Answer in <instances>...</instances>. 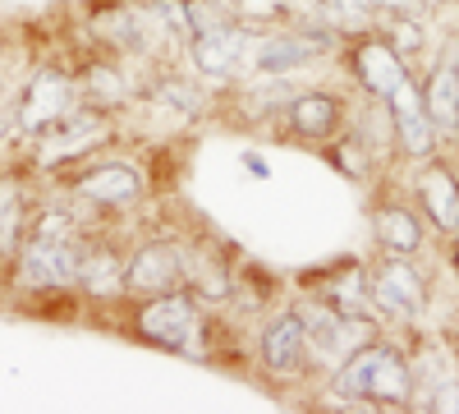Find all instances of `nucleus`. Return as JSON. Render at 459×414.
I'll list each match as a JSON object with an SVG mask.
<instances>
[{
  "label": "nucleus",
  "mask_w": 459,
  "mask_h": 414,
  "mask_svg": "<svg viewBox=\"0 0 459 414\" xmlns=\"http://www.w3.org/2000/svg\"><path fill=\"white\" fill-rule=\"evenodd\" d=\"M331 387L344 401H377V405H409L413 396L409 364L400 359V350L381 346V341H363L359 350L344 355L335 364Z\"/></svg>",
  "instance_id": "nucleus-1"
},
{
  "label": "nucleus",
  "mask_w": 459,
  "mask_h": 414,
  "mask_svg": "<svg viewBox=\"0 0 459 414\" xmlns=\"http://www.w3.org/2000/svg\"><path fill=\"white\" fill-rule=\"evenodd\" d=\"M79 244H83V235H23V244L14 253V286L28 295L74 290Z\"/></svg>",
  "instance_id": "nucleus-2"
},
{
  "label": "nucleus",
  "mask_w": 459,
  "mask_h": 414,
  "mask_svg": "<svg viewBox=\"0 0 459 414\" xmlns=\"http://www.w3.org/2000/svg\"><path fill=\"white\" fill-rule=\"evenodd\" d=\"M79 106V84L74 74L56 69V65H42L28 74V84L19 88L14 97V125H19V138H37L47 125H56L60 116Z\"/></svg>",
  "instance_id": "nucleus-3"
},
{
  "label": "nucleus",
  "mask_w": 459,
  "mask_h": 414,
  "mask_svg": "<svg viewBox=\"0 0 459 414\" xmlns=\"http://www.w3.org/2000/svg\"><path fill=\"white\" fill-rule=\"evenodd\" d=\"M110 138V116L106 110H92V106H74L69 116H60L56 125H47L42 134H37V153L32 162L42 166V171H56V166H69V162H79L88 157L97 143Z\"/></svg>",
  "instance_id": "nucleus-4"
},
{
  "label": "nucleus",
  "mask_w": 459,
  "mask_h": 414,
  "mask_svg": "<svg viewBox=\"0 0 459 414\" xmlns=\"http://www.w3.org/2000/svg\"><path fill=\"white\" fill-rule=\"evenodd\" d=\"M299 322H303V341H308V350L326 364H340L350 350H359L363 341H372V322L368 318H350V313H335L331 304H322V299H303V304L294 309Z\"/></svg>",
  "instance_id": "nucleus-5"
},
{
  "label": "nucleus",
  "mask_w": 459,
  "mask_h": 414,
  "mask_svg": "<svg viewBox=\"0 0 459 414\" xmlns=\"http://www.w3.org/2000/svg\"><path fill=\"white\" fill-rule=\"evenodd\" d=\"M368 295H372V309L386 313L391 322H418L428 309V286L418 277V268L409 258H386L368 272Z\"/></svg>",
  "instance_id": "nucleus-6"
},
{
  "label": "nucleus",
  "mask_w": 459,
  "mask_h": 414,
  "mask_svg": "<svg viewBox=\"0 0 459 414\" xmlns=\"http://www.w3.org/2000/svg\"><path fill=\"white\" fill-rule=\"evenodd\" d=\"M198 304L179 290L166 295H152L147 304L138 309V336L152 346H166V350H194L198 341Z\"/></svg>",
  "instance_id": "nucleus-7"
},
{
  "label": "nucleus",
  "mask_w": 459,
  "mask_h": 414,
  "mask_svg": "<svg viewBox=\"0 0 459 414\" xmlns=\"http://www.w3.org/2000/svg\"><path fill=\"white\" fill-rule=\"evenodd\" d=\"M386 116H391V129H395V138H400V147L409 157H418V162H428L432 153H437V125H432V116H428V101H423V88H418V79L413 74H404V79L395 84V92L386 97Z\"/></svg>",
  "instance_id": "nucleus-8"
},
{
  "label": "nucleus",
  "mask_w": 459,
  "mask_h": 414,
  "mask_svg": "<svg viewBox=\"0 0 459 414\" xmlns=\"http://www.w3.org/2000/svg\"><path fill=\"white\" fill-rule=\"evenodd\" d=\"M350 69H354L359 88L372 101H386L395 92V84L409 74V65L400 60V51L386 42V37H377V32H359L354 42H350Z\"/></svg>",
  "instance_id": "nucleus-9"
},
{
  "label": "nucleus",
  "mask_w": 459,
  "mask_h": 414,
  "mask_svg": "<svg viewBox=\"0 0 459 414\" xmlns=\"http://www.w3.org/2000/svg\"><path fill=\"white\" fill-rule=\"evenodd\" d=\"M184 286V249L166 244V240H152L143 244L129 262H125V295H166V290H179Z\"/></svg>",
  "instance_id": "nucleus-10"
},
{
  "label": "nucleus",
  "mask_w": 459,
  "mask_h": 414,
  "mask_svg": "<svg viewBox=\"0 0 459 414\" xmlns=\"http://www.w3.org/2000/svg\"><path fill=\"white\" fill-rule=\"evenodd\" d=\"M74 194H79L83 203H92V207L120 212V207H134L143 198V175L129 162H97L74 180Z\"/></svg>",
  "instance_id": "nucleus-11"
},
{
  "label": "nucleus",
  "mask_w": 459,
  "mask_h": 414,
  "mask_svg": "<svg viewBox=\"0 0 459 414\" xmlns=\"http://www.w3.org/2000/svg\"><path fill=\"white\" fill-rule=\"evenodd\" d=\"M326 47L317 42L313 32H266V37H253V51H248V69L257 74H290L299 65L317 60Z\"/></svg>",
  "instance_id": "nucleus-12"
},
{
  "label": "nucleus",
  "mask_w": 459,
  "mask_h": 414,
  "mask_svg": "<svg viewBox=\"0 0 459 414\" xmlns=\"http://www.w3.org/2000/svg\"><path fill=\"white\" fill-rule=\"evenodd\" d=\"M303 359H308V341H303V322L299 313H276L272 322L262 327V364L276 378H299Z\"/></svg>",
  "instance_id": "nucleus-13"
},
{
  "label": "nucleus",
  "mask_w": 459,
  "mask_h": 414,
  "mask_svg": "<svg viewBox=\"0 0 459 414\" xmlns=\"http://www.w3.org/2000/svg\"><path fill=\"white\" fill-rule=\"evenodd\" d=\"M74 290H88L92 299H120L125 295V258L106 244H97V240H83Z\"/></svg>",
  "instance_id": "nucleus-14"
},
{
  "label": "nucleus",
  "mask_w": 459,
  "mask_h": 414,
  "mask_svg": "<svg viewBox=\"0 0 459 414\" xmlns=\"http://www.w3.org/2000/svg\"><path fill=\"white\" fill-rule=\"evenodd\" d=\"M418 198H423V212L437 231L459 235V180L441 162L423 166V175H418Z\"/></svg>",
  "instance_id": "nucleus-15"
},
{
  "label": "nucleus",
  "mask_w": 459,
  "mask_h": 414,
  "mask_svg": "<svg viewBox=\"0 0 459 414\" xmlns=\"http://www.w3.org/2000/svg\"><path fill=\"white\" fill-rule=\"evenodd\" d=\"M317 299L322 304H331L335 313H350V318H368L372 313V295H368V272L359 268V262H344V268L326 272L313 281Z\"/></svg>",
  "instance_id": "nucleus-16"
},
{
  "label": "nucleus",
  "mask_w": 459,
  "mask_h": 414,
  "mask_svg": "<svg viewBox=\"0 0 459 414\" xmlns=\"http://www.w3.org/2000/svg\"><path fill=\"white\" fill-rule=\"evenodd\" d=\"M285 110H290L294 134H303V138H331L344 125V110L331 92H294L285 101Z\"/></svg>",
  "instance_id": "nucleus-17"
},
{
  "label": "nucleus",
  "mask_w": 459,
  "mask_h": 414,
  "mask_svg": "<svg viewBox=\"0 0 459 414\" xmlns=\"http://www.w3.org/2000/svg\"><path fill=\"white\" fill-rule=\"evenodd\" d=\"M28 189L19 175H0V262H14L28 235Z\"/></svg>",
  "instance_id": "nucleus-18"
},
{
  "label": "nucleus",
  "mask_w": 459,
  "mask_h": 414,
  "mask_svg": "<svg viewBox=\"0 0 459 414\" xmlns=\"http://www.w3.org/2000/svg\"><path fill=\"white\" fill-rule=\"evenodd\" d=\"M74 84H79V106L106 110V116H110L115 106H125L129 92H134L125 74H120V69H110V65H88Z\"/></svg>",
  "instance_id": "nucleus-19"
},
{
  "label": "nucleus",
  "mask_w": 459,
  "mask_h": 414,
  "mask_svg": "<svg viewBox=\"0 0 459 414\" xmlns=\"http://www.w3.org/2000/svg\"><path fill=\"white\" fill-rule=\"evenodd\" d=\"M455 92H459V60H455V51H446V56L437 60V69H432V79H428V92H423L428 116H432L437 134H450V120H455Z\"/></svg>",
  "instance_id": "nucleus-20"
},
{
  "label": "nucleus",
  "mask_w": 459,
  "mask_h": 414,
  "mask_svg": "<svg viewBox=\"0 0 459 414\" xmlns=\"http://www.w3.org/2000/svg\"><path fill=\"white\" fill-rule=\"evenodd\" d=\"M377 240L386 244V253H400V258H413L423 249V221H418L409 207H377Z\"/></svg>",
  "instance_id": "nucleus-21"
},
{
  "label": "nucleus",
  "mask_w": 459,
  "mask_h": 414,
  "mask_svg": "<svg viewBox=\"0 0 459 414\" xmlns=\"http://www.w3.org/2000/svg\"><path fill=\"white\" fill-rule=\"evenodd\" d=\"M184 281L194 286L203 299H225L230 295V268H225V258L203 253V249L184 253Z\"/></svg>",
  "instance_id": "nucleus-22"
},
{
  "label": "nucleus",
  "mask_w": 459,
  "mask_h": 414,
  "mask_svg": "<svg viewBox=\"0 0 459 414\" xmlns=\"http://www.w3.org/2000/svg\"><path fill=\"white\" fill-rule=\"evenodd\" d=\"M152 97H157L161 106H170V110H179V116H203V106H207L203 88L188 84V79H161L157 88H152Z\"/></svg>",
  "instance_id": "nucleus-23"
},
{
  "label": "nucleus",
  "mask_w": 459,
  "mask_h": 414,
  "mask_svg": "<svg viewBox=\"0 0 459 414\" xmlns=\"http://www.w3.org/2000/svg\"><path fill=\"white\" fill-rule=\"evenodd\" d=\"M216 5H221L230 19H239V23H272V19H285L281 0H216Z\"/></svg>",
  "instance_id": "nucleus-24"
},
{
  "label": "nucleus",
  "mask_w": 459,
  "mask_h": 414,
  "mask_svg": "<svg viewBox=\"0 0 459 414\" xmlns=\"http://www.w3.org/2000/svg\"><path fill=\"white\" fill-rule=\"evenodd\" d=\"M147 14L157 19V28L166 37H179V42H188V14H184V0H152Z\"/></svg>",
  "instance_id": "nucleus-25"
},
{
  "label": "nucleus",
  "mask_w": 459,
  "mask_h": 414,
  "mask_svg": "<svg viewBox=\"0 0 459 414\" xmlns=\"http://www.w3.org/2000/svg\"><path fill=\"white\" fill-rule=\"evenodd\" d=\"M377 14H404V19H423V0H368Z\"/></svg>",
  "instance_id": "nucleus-26"
},
{
  "label": "nucleus",
  "mask_w": 459,
  "mask_h": 414,
  "mask_svg": "<svg viewBox=\"0 0 459 414\" xmlns=\"http://www.w3.org/2000/svg\"><path fill=\"white\" fill-rule=\"evenodd\" d=\"M14 134H19V125H14V101L0 97V147H5Z\"/></svg>",
  "instance_id": "nucleus-27"
},
{
  "label": "nucleus",
  "mask_w": 459,
  "mask_h": 414,
  "mask_svg": "<svg viewBox=\"0 0 459 414\" xmlns=\"http://www.w3.org/2000/svg\"><path fill=\"white\" fill-rule=\"evenodd\" d=\"M428 410H459V383H446L437 396H432V405Z\"/></svg>",
  "instance_id": "nucleus-28"
},
{
  "label": "nucleus",
  "mask_w": 459,
  "mask_h": 414,
  "mask_svg": "<svg viewBox=\"0 0 459 414\" xmlns=\"http://www.w3.org/2000/svg\"><path fill=\"white\" fill-rule=\"evenodd\" d=\"M239 162H244V166H248V171H253V175H262V180H266V162H262V157H257V153H244V157H239Z\"/></svg>",
  "instance_id": "nucleus-29"
},
{
  "label": "nucleus",
  "mask_w": 459,
  "mask_h": 414,
  "mask_svg": "<svg viewBox=\"0 0 459 414\" xmlns=\"http://www.w3.org/2000/svg\"><path fill=\"white\" fill-rule=\"evenodd\" d=\"M450 134H459V92H455V120H450Z\"/></svg>",
  "instance_id": "nucleus-30"
},
{
  "label": "nucleus",
  "mask_w": 459,
  "mask_h": 414,
  "mask_svg": "<svg viewBox=\"0 0 459 414\" xmlns=\"http://www.w3.org/2000/svg\"><path fill=\"white\" fill-rule=\"evenodd\" d=\"M0 88H5V56H0Z\"/></svg>",
  "instance_id": "nucleus-31"
}]
</instances>
